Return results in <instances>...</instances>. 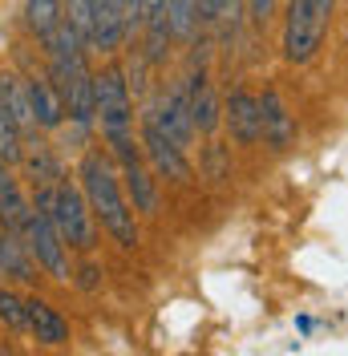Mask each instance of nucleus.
Returning a JSON list of instances; mask_svg holds the SVG:
<instances>
[{"label":"nucleus","mask_w":348,"mask_h":356,"mask_svg":"<svg viewBox=\"0 0 348 356\" xmlns=\"http://www.w3.org/2000/svg\"><path fill=\"white\" fill-rule=\"evenodd\" d=\"M77 186H81V195H86L89 211H93V219L102 222V231H106L109 239L118 247H138V222H134V211L126 195H122V182L113 175V162L109 154L102 150H86L81 154V166H77Z\"/></svg>","instance_id":"1"},{"label":"nucleus","mask_w":348,"mask_h":356,"mask_svg":"<svg viewBox=\"0 0 348 356\" xmlns=\"http://www.w3.org/2000/svg\"><path fill=\"white\" fill-rule=\"evenodd\" d=\"M93 102H97V126L102 138L109 142L113 158L122 166L142 162L138 146H134V102H130V81L118 65H106L93 73Z\"/></svg>","instance_id":"2"},{"label":"nucleus","mask_w":348,"mask_h":356,"mask_svg":"<svg viewBox=\"0 0 348 356\" xmlns=\"http://www.w3.org/2000/svg\"><path fill=\"white\" fill-rule=\"evenodd\" d=\"M332 13H336V0H287L283 57H287L292 65H308V61L320 53Z\"/></svg>","instance_id":"3"},{"label":"nucleus","mask_w":348,"mask_h":356,"mask_svg":"<svg viewBox=\"0 0 348 356\" xmlns=\"http://www.w3.org/2000/svg\"><path fill=\"white\" fill-rule=\"evenodd\" d=\"M45 215L57 227V235H61L65 247H77V251H93L97 247V219H93V211H89V202L77 182L61 178L53 186V199L45 207Z\"/></svg>","instance_id":"4"},{"label":"nucleus","mask_w":348,"mask_h":356,"mask_svg":"<svg viewBox=\"0 0 348 356\" xmlns=\"http://www.w3.org/2000/svg\"><path fill=\"white\" fill-rule=\"evenodd\" d=\"M24 243H29V251H33V259H37V267H41L49 280H57V284H69V247L61 243V235H57V227L49 222V215L45 211H29V219H24L21 227Z\"/></svg>","instance_id":"5"},{"label":"nucleus","mask_w":348,"mask_h":356,"mask_svg":"<svg viewBox=\"0 0 348 356\" xmlns=\"http://www.w3.org/2000/svg\"><path fill=\"white\" fill-rule=\"evenodd\" d=\"M142 154H146V162H150V170L158 178L191 182V162H187V150H182L171 134L158 126V118H154V113H142Z\"/></svg>","instance_id":"6"},{"label":"nucleus","mask_w":348,"mask_h":356,"mask_svg":"<svg viewBox=\"0 0 348 356\" xmlns=\"http://www.w3.org/2000/svg\"><path fill=\"white\" fill-rule=\"evenodd\" d=\"M89 21H93L89 49H97V53H118L130 41L126 37V0H89Z\"/></svg>","instance_id":"7"},{"label":"nucleus","mask_w":348,"mask_h":356,"mask_svg":"<svg viewBox=\"0 0 348 356\" xmlns=\"http://www.w3.org/2000/svg\"><path fill=\"white\" fill-rule=\"evenodd\" d=\"M223 122L239 146H255L260 142V97L251 89H231L223 102Z\"/></svg>","instance_id":"8"},{"label":"nucleus","mask_w":348,"mask_h":356,"mask_svg":"<svg viewBox=\"0 0 348 356\" xmlns=\"http://www.w3.org/2000/svg\"><path fill=\"white\" fill-rule=\"evenodd\" d=\"M260 138L271 150H287L292 138H296V118L287 113V106H283V97L276 89H263L260 97Z\"/></svg>","instance_id":"9"},{"label":"nucleus","mask_w":348,"mask_h":356,"mask_svg":"<svg viewBox=\"0 0 348 356\" xmlns=\"http://www.w3.org/2000/svg\"><path fill=\"white\" fill-rule=\"evenodd\" d=\"M187 110H191V122H195V134H211L219 130V122H223V113H219V102H215V89H211V77L198 69L187 77Z\"/></svg>","instance_id":"10"},{"label":"nucleus","mask_w":348,"mask_h":356,"mask_svg":"<svg viewBox=\"0 0 348 356\" xmlns=\"http://www.w3.org/2000/svg\"><path fill=\"white\" fill-rule=\"evenodd\" d=\"M24 166V178L33 182V186H57L61 182V162H57V154H53V146L49 142H41L37 134H24L21 142V158H17Z\"/></svg>","instance_id":"11"},{"label":"nucleus","mask_w":348,"mask_h":356,"mask_svg":"<svg viewBox=\"0 0 348 356\" xmlns=\"http://www.w3.org/2000/svg\"><path fill=\"white\" fill-rule=\"evenodd\" d=\"M24 328L33 332L37 344H49V348H57V344L69 340V320L49 300H37V296L24 300Z\"/></svg>","instance_id":"12"},{"label":"nucleus","mask_w":348,"mask_h":356,"mask_svg":"<svg viewBox=\"0 0 348 356\" xmlns=\"http://www.w3.org/2000/svg\"><path fill=\"white\" fill-rule=\"evenodd\" d=\"M0 275L13 284H37V259L21 231H8V227H0Z\"/></svg>","instance_id":"13"},{"label":"nucleus","mask_w":348,"mask_h":356,"mask_svg":"<svg viewBox=\"0 0 348 356\" xmlns=\"http://www.w3.org/2000/svg\"><path fill=\"white\" fill-rule=\"evenodd\" d=\"M24 81H29V102H33L37 130H61V122H65V102H61V93L53 89L49 73H33V77H24Z\"/></svg>","instance_id":"14"},{"label":"nucleus","mask_w":348,"mask_h":356,"mask_svg":"<svg viewBox=\"0 0 348 356\" xmlns=\"http://www.w3.org/2000/svg\"><path fill=\"white\" fill-rule=\"evenodd\" d=\"M29 211H33V202H24L21 182H17V175H13V162L0 158V227L21 231L24 219H29Z\"/></svg>","instance_id":"15"},{"label":"nucleus","mask_w":348,"mask_h":356,"mask_svg":"<svg viewBox=\"0 0 348 356\" xmlns=\"http://www.w3.org/2000/svg\"><path fill=\"white\" fill-rule=\"evenodd\" d=\"M0 97L4 106L13 110L17 126H21V138L24 134H37V118H33V102H29V81L17 77V73H0Z\"/></svg>","instance_id":"16"},{"label":"nucleus","mask_w":348,"mask_h":356,"mask_svg":"<svg viewBox=\"0 0 348 356\" xmlns=\"http://www.w3.org/2000/svg\"><path fill=\"white\" fill-rule=\"evenodd\" d=\"M122 178H126V191H130V199H134V211L158 215V186H154L150 170L142 162H130V166H122Z\"/></svg>","instance_id":"17"},{"label":"nucleus","mask_w":348,"mask_h":356,"mask_svg":"<svg viewBox=\"0 0 348 356\" xmlns=\"http://www.w3.org/2000/svg\"><path fill=\"white\" fill-rule=\"evenodd\" d=\"M61 21H65L61 0H29V4H24V24H29V33H33L37 41H45Z\"/></svg>","instance_id":"18"},{"label":"nucleus","mask_w":348,"mask_h":356,"mask_svg":"<svg viewBox=\"0 0 348 356\" xmlns=\"http://www.w3.org/2000/svg\"><path fill=\"white\" fill-rule=\"evenodd\" d=\"M21 126H17V118H13V110L4 106V97H0V158L4 162H17L21 158Z\"/></svg>","instance_id":"19"},{"label":"nucleus","mask_w":348,"mask_h":356,"mask_svg":"<svg viewBox=\"0 0 348 356\" xmlns=\"http://www.w3.org/2000/svg\"><path fill=\"white\" fill-rule=\"evenodd\" d=\"M0 324L8 332H24V300L13 288H0Z\"/></svg>","instance_id":"20"},{"label":"nucleus","mask_w":348,"mask_h":356,"mask_svg":"<svg viewBox=\"0 0 348 356\" xmlns=\"http://www.w3.org/2000/svg\"><path fill=\"white\" fill-rule=\"evenodd\" d=\"M65 8V21L77 29V37L89 44V33H93V21H89V0H61Z\"/></svg>","instance_id":"21"},{"label":"nucleus","mask_w":348,"mask_h":356,"mask_svg":"<svg viewBox=\"0 0 348 356\" xmlns=\"http://www.w3.org/2000/svg\"><path fill=\"white\" fill-rule=\"evenodd\" d=\"M243 4H247V13H251V21L260 24H267L271 21V13H276V0H243Z\"/></svg>","instance_id":"22"},{"label":"nucleus","mask_w":348,"mask_h":356,"mask_svg":"<svg viewBox=\"0 0 348 356\" xmlns=\"http://www.w3.org/2000/svg\"><path fill=\"white\" fill-rule=\"evenodd\" d=\"M219 13H223V0H198V21L215 24V21H219Z\"/></svg>","instance_id":"23"},{"label":"nucleus","mask_w":348,"mask_h":356,"mask_svg":"<svg viewBox=\"0 0 348 356\" xmlns=\"http://www.w3.org/2000/svg\"><path fill=\"white\" fill-rule=\"evenodd\" d=\"M239 13H243V0H223V13H219V21H239Z\"/></svg>","instance_id":"24"},{"label":"nucleus","mask_w":348,"mask_h":356,"mask_svg":"<svg viewBox=\"0 0 348 356\" xmlns=\"http://www.w3.org/2000/svg\"><path fill=\"white\" fill-rule=\"evenodd\" d=\"M81 275H86L81 288H93V284H97V267H81Z\"/></svg>","instance_id":"25"},{"label":"nucleus","mask_w":348,"mask_h":356,"mask_svg":"<svg viewBox=\"0 0 348 356\" xmlns=\"http://www.w3.org/2000/svg\"><path fill=\"white\" fill-rule=\"evenodd\" d=\"M296 328H300V332H312V316H300V320H296Z\"/></svg>","instance_id":"26"}]
</instances>
